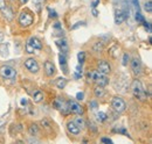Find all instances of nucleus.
<instances>
[{"label": "nucleus", "instance_id": "obj_13", "mask_svg": "<svg viewBox=\"0 0 152 144\" xmlns=\"http://www.w3.org/2000/svg\"><path fill=\"white\" fill-rule=\"evenodd\" d=\"M67 130L70 135H74V136H77L81 134V128L76 125L74 121H68L67 122Z\"/></svg>", "mask_w": 152, "mask_h": 144}, {"label": "nucleus", "instance_id": "obj_41", "mask_svg": "<svg viewBox=\"0 0 152 144\" xmlns=\"http://www.w3.org/2000/svg\"><path fill=\"white\" fill-rule=\"evenodd\" d=\"M89 107L91 108V109H96V108H97V102H96V101L89 102Z\"/></svg>", "mask_w": 152, "mask_h": 144}, {"label": "nucleus", "instance_id": "obj_5", "mask_svg": "<svg viewBox=\"0 0 152 144\" xmlns=\"http://www.w3.org/2000/svg\"><path fill=\"white\" fill-rule=\"evenodd\" d=\"M53 107L55 108L56 110H58L61 114H63V115H68L69 114V109H68V106H67V101H64L60 96H57V98L54 99Z\"/></svg>", "mask_w": 152, "mask_h": 144}, {"label": "nucleus", "instance_id": "obj_32", "mask_svg": "<svg viewBox=\"0 0 152 144\" xmlns=\"http://www.w3.org/2000/svg\"><path fill=\"white\" fill-rule=\"evenodd\" d=\"M136 21H137V22H140V23H142L143 21H145L144 17L142 15V13H140L139 11H138V12H137V14H136Z\"/></svg>", "mask_w": 152, "mask_h": 144}, {"label": "nucleus", "instance_id": "obj_25", "mask_svg": "<svg viewBox=\"0 0 152 144\" xmlns=\"http://www.w3.org/2000/svg\"><path fill=\"white\" fill-rule=\"evenodd\" d=\"M74 122H75L77 126L81 128V130L86 127V121H84V119L82 117V115H80V116H77L75 120H74Z\"/></svg>", "mask_w": 152, "mask_h": 144}, {"label": "nucleus", "instance_id": "obj_2", "mask_svg": "<svg viewBox=\"0 0 152 144\" xmlns=\"http://www.w3.org/2000/svg\"><path fill=\"white\" fill-rule=\"evenodd\" d=\"M41 49H42V42L40 38L35 37V36L29 37L25 44V51L29 55L34 54L35 51H39Z\"/></svg>", "mask_w": 152, "mask_h": 144}, {"label": "nucleus", "instance_id": "obj_22", "mask_svg": "<svg viewBox=\"0 0 152 144\" xmlns=\"http://www.w3.org/2000/svg\"><path fill=\"white\" fill-rule=\"evenodd\" d=\"M103 50H104V44H103L102 41H97V42H95V43L93 44V51H94V53L99 54V53H102Z\"/></svg>", "mask_w": 152, "mask_h": 144}, {"label": "nucleus", "instance_id": "obj_19", "mask_svg": "<svg viewBox=\"0 0 152 144\" xmlns=\"http://www.w3.org/2000/svg\"><path fill=\"white\" fill-rule=\"evenodd\" d=\"M67 84H68V80L64 77H60V78L55 79V81H54V85L56 86L58 90H63L67 86Z\"/></svg>", "mask_w": 152, "mask_h": 144}, {"label": "nucleus", "instance_id": "obj_38", "mask_svg": "<svg viewBox=\"0 0 152 144\" xmlns=\"http://www.w3.org/2000/svg\"><path fill=\"white\" fill-rule=\"evenodd\" d=\"M46 0H34V4H35V6L38 7V9L40 8V6L41 5H43V2H45Z\"/></svg>", "mask_w": 152, "mask_h": 144}, {"label": "nucleus", "instance_id": "obj_44", "mask_svg": "<svg viewBox=\"0 0 152 144\" xmlns=\"http://www.w3.org/2000/svg\"><path fill=\"white\" fill-rule=\"evenodd\" d=\"M5 6H6V1L5 0H0V9L4 8Z\"/></svg>", "mask_w": 152, "mask_h": 144}, {"label": "nucleus", "instance_id": "obj_30", "mask_svg": "<svg viewBox=\"0 0 152 144\" xmlns=\"http://www.w3.org/2000/svg\"><path fill=\"white\" fill-rule=\"evenodd\" d=\"M144 9H145L148 13H151L152 12V1L151 0L145 1V4H144Z\"/></svg>", "mask_w": 152, "mask_h": 144}, {"label": "nucleus", "instance_id": "obj_9", "mask_svg": "<svg viewBox=\"0 0 152 144\" xmlns=\"http://www.w3.org/2000/svg\"><path fill=\"white\" fill-rule=\"evenodd\" d=\"M129 18V11H124V9H116L115 11V23L116 24H121L123 23L126 19Z\"/></svg>", "mask_w": 152, "mask_h": 144}, {"label": "nucleus", "instance_id": "obj_16", "mask_svg": "<svg viewBox=\"0 0 152 144\" xmlns=\"http://www.w3.org/2000/svg\"><path fill=\"white\" fill-rule=\"evenodd\" d=\"M55 43L58 47V49L61 50V53L67 55V53H68V42H67V40L66 38H60V40H57Z\"/></svg>", "mask_w": 152, "mask_h": 144}, {"label": "nucleus", "instance_id": "obj_7", "mask_svg": "<svg viewBox=\"0 0 152 144\" xmlns=\"http://www.w3.org/2000/svg\"><path fill=\"white\" fill-rule=\"evenodd\" d=\"M23 65H25V68L27 69V71H29L31 73H34V74H35V73H38L39 70H40V66H39L38 60H37L35 58H33V57L27 58V59L25 60Z\"/></svg>", "mask_w": 152, "mask_h": 144}, {"label": "nucleus", "instance_id": "obj_15", "mask_svg": "<svg viewBox=\"0 0 152 144\" xmlns=\"http://www.w3.org/2000/svg\"><path fill=\"white\" fill-rule=\"evenodd\" d=\"M32 99H33L34 102L40 104L41 101H43V99H45V94H43V92H42L41 90L35 89V90L32 92Z\"/></svg>", "mask_w": 152, "mask_h": 144}, {"label": "nucleus", "instance_id": "obj_18", "mask_svg": "<svg viewBox=\"0 0 152 144\" xmlns=\"http://www.w3.org/2000/svg\"><path fill=\"white\" fill-rule=\"evenodd\" d=\"M95 83L97 84V85H98V86L105 87V86L109 84V78L107 77V74H103V73H101V74H99V77L96 79Z\"/></svg>", "mask_w": 152, "mask_h": 144}, {"label": "nucleus", "instance_id": "obj_24", "mask_svg": "<svg viewBox=\"0 0 152 144\" xmlns=\"http://www.w3.org/2000/svg\"><path fill=\"white\" fill-rule=\"evenodd\" d=\"M40 125H41V127H42L43 129H46V130H50V129H52V123H50V121H49L48 119L41 120V121H40Z\"/></svg>", "mask_w": 152, "mask_h": 144}, {"label": "nucleus", "instance_id": "obj_1", "mask_svg": "<svg viewBox=\"0 0 152 144\" xmlns=\"http://www.w3.org/2000/svg\"><path fill=\"white\" fill-rule=\"evenodd\" d=\"M131 92H132L133 96L140 101H144L146 99V92L145 89L142 84V81L139 79H133V81L131 83Z\"/></svg>", "mask_w": 152, "mask_h": 144}, {"label": "nucleus", "instance_id": "obj_27", "mask_svg": "<svg viewBox=\"0 0 152 144\" xmlns=\"http://www.w3.org/2000/svg\"><path fill=\"white\" fill-rule=\"evenodd\" d=\"M96 116H97V120H98L99 122H105V121L108 120V115H107V113H104V112H98V113L96 114Z\"/></svg>", "mask_w": 152, "mask_h": 144}, {"label": "nucleus", "instance_id": "obj_29", "mask_svg": "<svg viewBox=\"0 0 152 144\" xmlns=\"http://www.w3.org/2000/svg\"><path fill=\"white\" fill-rule=\"evenodd\" d=\"M74 76H75L76 79L81 78V76H82V65H81V64H78L75 68V74H74Z\"/></svg>", "mask_w": 152, "mask_h": 144}, {"label": "nucleus", "instance_id": "obj_40", "mask_svg": "<svg viewBox=\"0 0 152 144\" xmlns=\"http://www.w3.org/2000/svg\"><path fill=\"white\" fill-rule=\"evenodd\" d=\"M132 4H133V6H134V8H136L137 11H139V1H138V0H132Z\"/></svg>", "mask_w": 152, "mask_h": 144}, {"label": "nucleus", "instance_id": "obj_20", "mask_svg": "<svg viewBox=\"0 0 152 144\" xmlns=\"http://www.w3.org/2000/svg\"><path fill=\"white\" fill-rule=\"evenodd\" d=\"M28 134L31 136H39L40 135V127L37 123H32L28 127Z\"/></svg>", "mask_w": 152, "mask_h": 144}, {"label": "nucleus", "instance_id": "obj_46", "mask_svg": "<svg viewBox=\"0 0 152 144\" xmlns=\"http://www.w3.org/2000/svg\"><path fill=\"white\" fill-rule=\"evenodd\" d=\"M4 33H2V32H0V44H1V43H2V41H4Z\"/></svg>", "mask_w": 152, "mask_h": 144}, {"label": "nucleus", "instance_id": "obj_14", "mask_svg": "<svg viewBox=\"0 0 152 144\" xmlns=\"http://www.w3.org/2000/svg\"><path fill=\"white\" fill-rule=\"evenodd\" d=\"M58 62H60V65H61V69L64 74L68 73V62H67V55L61 54L58 55Z\"/></svg>", "mask_w": 152, "mask_h": 144}, {"label": "nucleus", "instance_id": "obj_21", "mask_svg": "<svg viewBox=\"0 0 152 144\" xmlns=\"http://www.w3.org/2000/svg\"><path fill=\"white\" fill-rule=\"evenodd\" d=\"M10 55V49H8V43H1L0 44V56L6 58Z\"/></svg>", "mask_w": 152, "mask_h": 144}, {"label": "nucleus", "instance_id": "obj_11", "mask_svg": "<svg viewBox=\"0 0 152 144\" xmlns=\"http://www.w3.org/2000/svg\"><path fill=\"white\" fill-rule=\"evenodd\" d=\"M130 68H131V71L134 76H139L142 73V63L138 58H132L130 62Z\"/></svg>", "mask_w": 152, "mask_h": 144}, {"label": "nucleus", "instance_id": "obj_31", "mask_svg": "<svg viewBox=\"0 0 152 144\" xmlns=\"http://www.w3.org/2000/svg\"><path fill=\"white\" fill-rule=\"evenodd\" d=\"M129 62H130V56L125 53V54L123 55V60H122V64H123L124 66H126Z\"/></svg>", "mask_w": 152, "mask_h": 144}, {"label": "nucleus", "instance_id": "obj_33", "mask_svg": "<svg viewBox=\"0 0 152 144\" xmlns=\"http://www.w3.org/2000/svg\"><path fill=\"white\" fill-rule=\"evenodd\" d=\"M86 26V22L84 21H80V22H76V24H74L73 27H72V29L74 30V29H77V28H80V27H84Z\"/></svg>", "mask_w": 152, "mask_h": 144}, {"label": "nucleus", "instance_id": "obj_4", "mask_svg": "<svg viewBox=\"0 0 152 144\" xmlns=\"http://www.w3.org/2000/svg\"><path fill=\"white\" fill-rule=\"evenodd\" d=\"M0 76L5 80H15L18 72L11 65H2L0 66Z\"/></svg>", "mask_w": 152, "mask_h": 144}, {"label": "nucleus", "instance_id": "obj_43", "mask_svg": "<svg viewBox=\"0 0 152 144\" xmlns=\"http://www.w3.org/2000/svg\"><path fill=\"white\" fill-rule=\"evenodd\" d=\"M99 2H101L99 0H94V1H93V4H91V7H93V8H96V7L99 5Z\"/></svg>", "mask_w": 152, "mask_h": 144}, {"label": "nucleus", "instance_id": "obj_3", "mask_svg": "<svg viewBox=\"0 0 152 144\" xmlns=\"http://www.w3.org/2000/svg\"><path fill=\"white\" fill-rule=\"evenodd\" d=\"M33 21H34V17L33 14L27 11V9H23L21 11L19 14V19H18V22L22 28H28L33 24Z\"/></svg>", "mask_w": 152, "mask_h": 144}, {"label": "nucleus", "instance_id": "obj_45", "mask_svg": "<svg viewBox=\"0 0 152 144\" xmlns=\"http://www.w3.org/2000/svg\"><path fill=\"white\" fill-rule=\"evenodd\" d=\"M93 15H94V17H97V15H98V11H97V9H96V8H93Z\"/></svg>", "mask_w": 152, "mask_h": 144}, {"label": "nucleus", "instance_id": "obj_28", "mask_svg": "<svg viewBox=\"0 0 152 144\" xmlns=\"http://www.w3.org/2000/svg\"><path fill=\"white\" fill-rule=\"evenodd\" d=\"M77 60H78V64H81V65L84 63V60H86V53L84 51H80L77 54Z\"/></svg>", "mask_w": 152, "mask_h": 144}, {"label": "nucleus", "instance_id": "obj_39", "mask_svg": "<svg viewBox=\"0 0 152 144\" xmlns=\"http://www.w3.org/2000/svg\"><path fill=\"white\" fill-rule=\"evenodd\" d=\"M101 142L102 143H109V144H113V141L110 138H107V137H102L101 138Z\"/></svg>", "mask_w": 152, "mask_h": 144}, {"label": "nucleus", "instance_id": "obj_47", "mask_svg": "<svg viewBox=\"0 0 152 144\" xmlns=\"http://www.w3.org/2000/svg\"><path fill=\"white\" fill-rule=\"evenodd\" d=\"M19 2L21 5H26V4L28 2V0H19Z\"/></svg>", "mask_w": 152, "mask_h": 144}, {"label": "nucleus", "instance_id": "obj_34", "mask_svg": "<svg viewBox=\"0 0 152 144\" xmlns=\"http://www.w3.org/2000/svg\"><path fill=\"white\" fill-rule=\"evenodd\" d=\"M114 131H116V132H119V134H123L124 136H129V132L124 129V128H118V129H116V130H114Z\"/></svg>", "mask_w": 152, "mask_h": 144}, {"label": "nucleus", "instance_id": "obj_17", "mask_svg": "<svg viewBox=\"0 0 152 144\" xmlns=\"http://www.w3.org/2000/svg\"><path fill=\"white\" fill-rule=\"evenodd\" d=\"M1 11V13H2V17L6 19L7 21H12V19H13V11L11 9V7L10 6H7V4H6V6L4 7V8H1L0 9Z\"/></svg>", "mask_w": 152, "mask_h": 144}, {"label": "nucleus", "instance_id": "obj_12", "mask_svg": "<svg viewBox=\"0 0 152 144\" xmlns=\"http://www.w3.org/2000/svg\"><path fill=\"white\" fill-rule=\"evenodd\" d=\"M43 69H45V72L48 77H53L56 72V68H55V65L52 60H46L45 64H43Z\"/></svg>", "mask_w": 152, "mask_h": 144}, {"label": "nucleus", "instance_id": "obj_8", "mask_svg": "<svg viewBox=\"0 0 152 144\" xmlns=\"http://www.w3.org/2000/svg\"><path fill=\"white\" fill-rule=\"evenodd\" d=\"M67 106H68V109H69V113H73V114H76V115H83V113H84L83 107L78 102L74 101V100H68L67 101Z\"/></svg>", "mask_w": 152, "mask_h": 144}, {"label": "nucleus", "instance_id": "obj_26", "mask_svg": "<svg viewBox=\"0 0 152 144\" xmlns=\"http://www.w3.org/2000/svg\"><path fill=\"white\" fill-rule=\"evenodd\" d=\"M109 54H110V56H111L113 58H117V57H118V54H119V48H118V45H114L113 48H110Z\"/></svg>", "mask_w": 152, "mask_h": 144}, {"label": "nucleus", "instance_id": "obj_35", "mask_svg": "<svg viewBox=\"0 0 152 144\" xmlns=\"http://www.w3.org/2000/svg\"><path fill=\"white\" fill-rule=\"evenodd\" d=\"M48 13H49V18H52V19H56L57 18L56 12H55L54 9H52V8H48Z\"/></svg>", "mask_w": 152, "mask_h": 144}, {"label": "nucleus", "instance_id": "obj_10", "mask_svg": "<svg viewBox=\"0 0 152 144\" xmlns=\"http://www.w3.org/2000/svg\"><path fill=\"white\" fill-rule=\"evenodd\" d=\"M96 70L103 73V74H109L111 72V66L105 59H99L97 62V69Z\"/></svg>", "mask_w": 152, "mask_h": 144}, {"label": "nucleus", "instance_id": "obj_37", "mask_svg": "<svg viewBox=\"0 0 152 144\" xmlns=\"http://www.w3.org/2000/svg\"><path fill=\"white\" fill-rule=\"evenodd\" d=\"M76 99H77V100H83V99H84V93H83V92H78V93L76 94Z\"/></svg>", "mask_w": 152, "mask_h": 144}, {"label": "nucleus", "instance_id": "obj_42", "mask_svg": "<svg viewBox=\"0 0 152 144\" xmlns=\"http://www.w3.org/2000/svg\"><path fill=\"white\" fill-rule=\"evenodd\" d=\"M54 29H55V30H57V29H62V26H61L60 22H55V23H54Z\"/></svg>", "mask_w": 152, "mask_h": 144}, {"label": "nucleus", "instance_id": "obj_23", "mask_svg": "<svg viewBox=\"0 0 152 144\" xmlns=\"http://www.w3.org/2000/svg\"><path fill=\"white\" fill-rule=\"evenodd\" d=\"M94 94H95L96 98H103V96L105 95V90H104V87L97 85L95 89H94Z\"/></svg>", "mask_w": 152, "mask_h": 144}, {"label": "nucleus", "instance_id": "obj_36", "mask_svg": "<svg viewBox=\"0 0 152 144\" xmlns=\"http://www.w3.org/2000/svg\"><path fill=\"white\" fill-rule=\"evenodd\" d=\"M142 23H143V26L145 27V29H148V32H151V24H150V22H146V21H143Z\"/></svg>", "mask_w": 152, "mask_h": 144}, {"label": "nucleus", "instance_id": "obj_6", "mask_svg": "<svg viewBox=\"0 0 152 144\" xmlns=\"http://www.w3.org/2000/svg\"><path fill=\"white\" fill-rule=\"evenodd\" d=\"M111 107H113V109H114L115 112L122 113V112L125 110L126 104L123 100V98H121V96H114L113 100H111Z\"/></svg>", "mask_w": 152, "mask_h": 144}, {"label": "nucleus", "instance_id": "obj_48", "mask_svg": "<svg viewBox=\"0 0 152 144\" xmlns=\"http://www.w3.org/2000/svg\"><path fill=\"white\" fill-rule=\"evenodd\" d=\"M26 104H27V100L26 99H22L21 100V105H26Z\"/></svg>", "mask_w": 152, "mask_h": 144}]
</instances>
